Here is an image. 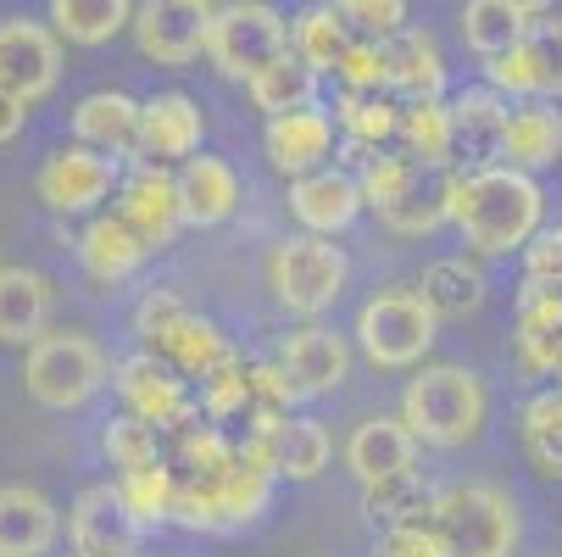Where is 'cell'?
Here are the masks:
<instances>
[{
  "label": "cell",
  "mask_w": 562,
  "mask_h": 557,
  "mask_svg": "<svg viewBox=\"0 0 562 557\" xmlns=\"http://www.w3.org/2000/svg\"><path fill=\"white\" fill-rule=\"evenodd\" d=\"M273 502V474L251 463L239 446H228L217 430H184L179 435V468H173V524L184 530H239L262 519Z\"/></svg>",
  "instance_id": "6da1fadb"
},
{
  "label": "cell",
  "mask_w": 562,
  "mask_h": 557,
  "mask_svg": "<svg viewBox=\"0 0 562 557\" xmlns=\"http://www.w3.org/2000/svg\"><path fill=\"white\" fill-rule=\"evenodd\" d=\"M357 212H362V190L340 168H312L290 179V218L301 223V234H324L329 241V234L357 223Z\"/></svg>",
  "instance_id": "d6986e66"
},
{
  "label": "cell",
  "mask_w": 562,
  "mask_h": 557,
  "mask_svg": "<svg viewBox=\"0 0 562 557\" xmlns=\"http://www.w3.org/2000/svg\"><path fill=\"white\" fill-rule=\"evenodd\" d=\"M67 541H72V557H134L139 552V524L128 519L117 486L78 491L67 513Z\"/></svg>",
  "instance_id": "2e32d148"
},
{
  "label": "cell",
  "mask_w": 562,
  "mask_h": 557,
  "mask_svg": "<svg viewBox=\"0 0 562 557\" xmlns=\"http://www.w3.org/2000/svg\"><path fill=\"white\" fill-rule=\"evenodd\" d=\"M346 279H351V263L335 241H324V234H290V241H279L273 257H268V290L295 318L329 312L340 301Z\"/></svg>",
  "instance_id": "52a82bcc"
},
{
  "label": "cell",
  "mask_w": 562,
  "mask_h": 557,
  "mask_svg": "<svg viewBox=\"0 0 562 557\" xmlns=\"http://www.w3.org/2000/svg\"><path fill=\"white\" fill-rule=\"evenodd\" d=\"M23 123H29V101H18V96L0 90V145L18 140V134H23Z\"/></svg>",
  "instance_id": "f5cc1de1"
},
{
  "label": "cell",
  "mask_w": 562,
  "mask_h": 557,
  "mask_svg": "<svg viewBox=\"0 0 562 557\" xmlns=\"http://www.w3.org/2000/svg\"><path fill=\"white\" fill-rule=\"evenodd\" d=\"M134 0H50V34L67 45H106L128 29Z\"/></svg>",
  "instance_id": "d6a6232c"
},
{
  "label": "cell",
  "mask_w": 562,
  "mask_h": 557,
  "mask_svg": "<svg viewBox=\"0 0 562 557\" xmlns=\"http://www.w3.org/2000/svg\"><path fill=\"white\" fill-rule=\"evenodd\" d=\"M101 446H106V457H112V468H117V474L162 463V441H156V430H150L145 419H134V413L112 419V424H106V435H101Z\"/></svg>",
  "instance_id": "ee69618b"
},
{
  "label": "cell",
  "mask_w": 562,
  "mask_h": 557,
  "mask_svg": "<svg viewBox=\"0 0 562 557\" xmlns=\"http://www.w3.org/2000/svg\"><path fill=\"white\" fill-rule=\"evenodd\" d=\"M279 368L290 379V390L301 396V402H312V396H329L346 385L351 374V346L329 330V324H306V330H290L284 346H279Z\"/></svg>",
  "instance_id": "e0dca14e"
},
{
  "label": "cell",
  "mask_w": 562,
  "mask_h": 557,
  "mask_svg": "<svg viewBox=\"0 0 562 557\" xmlns=\"http://www.w3.org/2000/svg\"><path fill=\"white\" fill-rule=\"evenodd\" d=\"M239 452H246L251 463H262L273 480H317V474L329 468L335 441H329V430L317 419H295L290 413L279 424H257Z\"/></svg>",
  "instance_id": "4fadbf2b"
},
{
  "label": "cell",
  "mask_w": 562,
  "mask_h": 557,
  "mask_svg": "<svg viewBox=\"0 0 562 557\" xmlns=\"http://www.w3.org/2000/svg\"><path fill=\"white\" fill-rule=\"evenodd\" d=\"M251 107L257 112H268V118H284V112H301V107H312V96H317V73L301 62V56H279L273 67H262L257 78H251Z\"/></svg>",
  "instance_id": "836d02e7"
},
{
  "label": "cell",
  "mask_w": 562,
  "mask_h": 557,
  "mask_svg": "<svg viewBox=\"0 0 562 557\" xmlns=\"http://www.w3.org/2000/svg\"><path fill=\"white\" fill-rule=\"evenodd\" d=\"M251 363H239L234 352L201 374V413L206 419H234V413H246V396H251Z\"/></svg>",
  "instance_id": "7bdbcfd3"
},
{
  "label": "cell",
  "mask_w": 562,
  "mask_h": 557,
  "mask_svg": "<svg viewBox=\"0 0 562 557\" xmlns=\"http://www.w3.org/2000/svg\"><path fill=\"white\" fill-rule=\"evenodd\" d=\"M413 174H418V163L413 156H368L362 163V174H357V190H362V207H373V212H384L401 190L413 185Z\"/></svg>",
  "instance_id": "7dc6e473"
},
{
  "label": "cell",
  "mask_w": 562,
  "mask_h": 557,
  "mask_svg": "<svg viewBox=\"0 0 562 557\" xmlns=\"http://www.w3.org/2000/svg\"><path fill=\"white\" fill-rule=\"evenodd\" d=\"M462 45L473 51V56H485V62H496L502 51H513L518 45V34H524V12H513L507 0H468L462 7Z\"/></svg>",
  "instance_id": "74e56055"
},
{
  "label": "cell",
  "mask_w": 562,
  "mask_h": 557,
  "mask_svg": "<svg viewBox=\"0 0 562 557\" xmlns=\"http://www.w3.org/2000/svg\"><path fill=\"white\" fill-rule=\"evenodd\" d=\"M56 290L40 268H0V346H34L50 335Z\"/></svg>",
  "instance_id": "cb8c5ba5"
},
{
  "label": "cell",
  "mask_w": 562,
  "mask_h": 557,
  "mask_svg": "<svg viewBox=\"0 0 562 557\" xmlns=\"http://www.w3.org/2000/svg\"><path fill=\"white\" fill-rule=\"evenodd\" d=\"M379 62H384V90L407 101H440L446 90V62H440V45L435 34L424 29H401L390 40H379Z\"/></svg>",
  "instance_id": "ffe728a7"
},
{
  "label": "cell",
  "mask_w": 562,
  "mask_h": 557,
  "mask_svg": "<svg viewBox=\"0 0 562 557\" xmlns=\"http://www.w3.org/2000/svg\"><path fill=\"white\" fill-rule=\"evenodd\" d=\"M540 185L518 168H473L451 179V223L479 257H507L513 246H529L540 234Z\"/></svg>",
  "instance_id": "7a4b0ae2"
},
{
  "label": "cell",
  "mask_w": 562,
  "mask_h": 557,
  "mask_svg": "<svg viewBox=\"0 0 562 557\" xmlns=\"http://www.w3.org/2000/svg\"><path fill=\"white\" fill-rule=\"evenodd\" d=\"M145 257H150L145 241H139V234H134L117 212L95 218L85 234H78V263H85V274L101 279V285H123L128 274H139Z\"/></svg>",
  "instance_id": "4dcf8cb0"
},
{
  "label": "cell",
  "mask_w": 562,
  "mask_h": 557,
  "mask_svg": "<svg viewBox=\"0 0 562 557\" xmlns=\"http://www.w3.org/2000/svg\"><path fill=\"white\" fill-rule=\"evenodd\" d=\"M507 7H513V12H524V18H535V12H546V7H551V0H507Z\"/></svg>",
  "instance_id": "db71d44e"
},
{
  "label": "cell",
  "mask_w": 562,
  "mask_h": 557,
  "mask_svg": "<svg viewBox=\"0 0 562 557\" xmlns=\"http://www.w3.org/2000/svg\"><path fill=\"white\" fill-rule=\"evenodd\" d=\"M518 357L529 374H562V296L540 285L518 290Z\"/></svg>",
  "instance_id": "f1b7e54d"
},
{
  "label": "cell",
  "mask_w": 562,
  "mask_h": 557,
  "mask_svg": "<svg viewBox=\"0 0 562 557\" xmlns=\"http://www.w3.org/2000/svg\"><path fill=\"white\" fill-rule=\"evenodd\" d=\"M201 134H206V118L201 107L184 96V90H168V96H150L139 101V156L145 163H173V156H195L201 151Z\"/></svg>",
  "instance_id": "44dd1931"
},
{
  "label": "cell",
  "mask_w": 562,
  "mask_h": 557,
  "mask_svg": "<svg viewBox=\"0 0 562 557\" xmlns=\"http://www.w3.org/2000/svg\"><path fill=\"white\" fill-rule=\"evenodd\" d=\"M335 18L346 23L351 40H390L407 29V0H335Z\"/></svg>",
  "instance_id": "f6af8a7d"
},
{
  "label": "cell",
  "mask_w": 562,
  "mask_h": 557,
  "mask_svg": "<svg viewBox=\"0 0 562 557\" xmlns=\"http://www.w3.org/2000/svg\"><path fill=\"white\" fill-rule=\"evenodd\" d=\"M246 379H251V396H246L251 430H257V424H279V419H290V408L301 402V396L290 390V379H284L279 363H251Z\"/></svg>",
  "instance_id": "bcb514c9"
},
{
  "label": "cell",
  "mask_w": 562,
  "mask_h": 557,
  "mask_svg": "<svg viewBox=\"0 0 562 557\" xmlns=\"http://www.w3.org/2000/svg\"><path fill=\"white\" fill-rule=\"evenodd\" d=\"M72 134H78V145H90L101 156H123V151L139 145V101L123 96V90H95V96L78 101Z\"/></svg>",
  "instance_id": "4316f807"
},
{
  "label": "cell",
  "mask_w": 562,
  "mask_h": 557,
  "mask_svg": "<svg viewBox=\"0 0 562 557\" xmlns=\"http://www.w3.org/2000/svg\"><path fill=\"white\" fill-rule=\"evenodd\" d=\"M61 535V513L34 486H0V557H45Z\"/></svg>",
  "instance_id": "603a6c76"
},
{
  "label": "cell",
  "mask_w": 562,
  "mask_h": 557,
  "mask_svg": "<svg viewBox=\"0 0 562 557\" xmlns=\"http://www.w3.org/2000/svg\"><path fill=\"white\" fill-rule=\"evenodd\" d=\"M156 357L173 363V368H179V374H190V379H201L206 368H217V363L228 357V341H223V330L212 324V318L184 312L179 324L168 330V341L156 346Z\"/></svg>",
  "instance_id": "d590c367"
},
{
  "label": "cell",
  "mask_w": 562,
  "mask_h": 557,
  "mask_svg": "<svg viewBox=\"0 0 562 557\" xmlns=\"http://www.w3.org/2000/svg\"><path fill=\"white\" fill-rule=\"evenodd\" d=\"M418 296L429 301L435 318H468V312L485 307V274L462 257H446V263H429Z\"/></svg>",
  "instance_id": "e575fe53"
},
{
  "label": "cell",
  "mask_w": 562,
  "mask_h": 557,
  "mask_svg": "<svg viewBox=\"0 0 562 557\" xmlns=\"http://www.w3.org/2000/svg\"><path fill=\"white\" fill-rule=\"evenodd\" d=\"M395 134L407 140V156L424 168H451V112L446 101H407Z\"/></svg>",
  "instance_id": "8d00e7d4"
},
{
  "label": "cell",
  "mask_w": 562,
  "mask_h": 557,
  "mask_svg": "<svg viewBox=\"0 0 562 557\" xmlns=\"http://www.w3.org/2000/svg\"><path fill=\"white\" fill-rule=\"evenodd\" d=\"M117 497L128 508V519L139 530H156L173 519V468L168 463H150V468H128L117 474Z\"/></svg>",
  "instance_id": "60d3db41"
},
{
  "label": "cell",
  "mask_w": 562,
  "mask_h": 557,
  "mask_svg": "<svg viewBox=\"0 0 562 557\" xmlns=\"http://www.w3.org/2000/svg\"><path fill=\"white\" fill-rule=\"evenodd\" d=\"M524 285H540L562 296V229H540L524 252Z\"/></svg>",
  "instance_id": "681fc988"
},
{
  "label": "cell",
  "mask_w": 562,
  "mask_h": 557,
  "mask_svg": "<svg viewBox=\"0 0 562 557\" xmlns=\"http://www.w3.org/2000/svg\"><path fill=\"white\" fill-rule=\"evenodd\" d=\"M201 7H212V0H201Z\"/></svg>",
  "instance_id": "9f6ffc18"
},
{
  "label": "cell",
  "mask_w": 562,
  "mask_h": 557,
  "mask_svg": "<svg viewBox=\"0 0 562 557\" xmlns=\"http://www.w3.org/2000/svg\"><path fill=\"white\" fill-rule=\"evenodd\" d=\"M413 463H418L413 430L401 424V419H384V413L362 419L351 430V441H346V468L357 474V486H373V480H384V474H401V468H413Z\"/></svg>",
  "instance_id": "d4e9b609"
},
{
  "label": "cell",
  "mask_w": 562,
  "mask_h": 557,
  "mask_svg": "<svg viewBox=\"0 0 562 557\" xmlns=\"http://www.w3.org/2000/svg\"><path fill=\"white\" fill-rule=\"evenodd\" d=\"M429 530L440 535L446 557H513L518 546V508L502 486L462 480L435 497Z\"/></svg>",
  "instance_id": "277c9868"
},
{
  "label": "cell",
  "mask_w": 562,
  "mask_h": 557,
  "mask_svg": "<svg viewBox=\"0 0 562 557\" xmlns=\"http://www.w3.org/2000/svg\"><path fill=\"white\" fill-rule=\"evenodd\" d=\"M373 557H446V546L429 524H395L373 541Z\"/></svg>",
  "instance_id": "816d5d0a"
},
{
  "label": "cell",
  "mask_w": 562,
  "mask_h": 557,
  "mask_svg": "<svg viewBox=\"0 0 562 557\" xmlns=\"http://www.w3.org/2000/svg\"><path fill=\"white\" fill-rule=\"evenodd\" d=\"M112 185H117V156H101L90 145H61L40 168V201L50 212H90L95 201L112 196Z\"/></svg>",
  "instance_id": "5bb4252c"
},
{
  "label": "cell",
  "mask_w": 562,
  "mask_h": 557,
  "mask_svg": "<svg viewBox=\"0 0 562 557\" xmlns=\"http://www.w3.org/2000/svg\"><path fill=\"white\" fill-rule=\"evenodd\" d=\"M284 51H290V23L268 0H228V7L206 18V56L234 85H251Z\"/></svg>",
  "instance_id": "8992f818"
},
{
  "label": "cell",
  "mask_w": 562,
  "mask_h": 557,
  "mask_svg": "<svg viewBox=\"0 0 562 557\" xmlns=\"http://www.w3.org/2000/svg\"><path fill=\"white\" fill-rule=\"evenodd\" d=\"M485 408H491L485 379L457 363H435L401 390V424L413 430L418 446H440V452L468 446L485 424Z\"/></svg>",
  "instance_id": "3957f363"
},
{
  "label": "cell",
  "mask_w": 562,
  "mask_h": 557,
  "mask_svg": "<svg viewBox=\"0 0 562 557\" xmlns=\"http://www.w3.org/2000/svg\"><path fill=\"white\" fill-rule=\"evenodd\" d=\"M23 385L40 408L50 413H72L85 408L101 385H112V357L90 341V335H40L23 357Z\"/></svg>",
  "instance_id": "5b68a950"
},
{
  "label": "cell",
  "mask_w": 562,
  "mask_h": 557,
  "mask_svg": "<svg viewBox=\"0 0 562 557\" xmlns=\"http://www.w3.org/2000/svg\"><path fill=\"white\" fill-rule=\"evenodd\" d=\"M346 45H351V34L335 18V7H306L290 23V56H301L312 73H335L340 56H346Z\"/></svg>",
  "instance_id": "f35d334b"
},
{
  "label": "cell",
  "mask_w": 562,
  "mask_h": 557,
  "mask_svg": "<svg viewBox=\"0 0 562 557\" xmlns=\"http://www.w3.org/2000/svg\"><path fill=\"white\" fill-rule=\"evenodd\" d=\"M329 145H335V123L317 112V107L268 118V163H273L284 179H301V174H312V168H324Z\"/></svg>",
  "instance_id": "484cf974"
},
{
  "label": "cell",
  "mask_w": 562,
  "mask_h": 557,
  "mask_svg": "<svg viewBox=\"0 0 562 557\" xmlns=\"http://www.w3.org/2000/svg\"><path fill=\"white\" fill-rule=\"evenodd\" d=\"M173 185H179V218L190 229H217L239 207V174L223 163V156H184Z\"/></svg>",
  "instance_id": "7402d4cb"
},
{
  "label": "cell",
  "mask_w": 562,
  "mask_h": 557,
  "mask_svg": "<svg viewBox=\"0 0 562 557\" xmlns=\"http://www.w3.org/2000/svg\"><path fill=\"white\" fill-rule=\"evenodd\" d=\"M56 85H61V40L29 18L0 23V90L34 107Z\"/></svg>",
  "instance_id": "8fae6325"
},
{
  "label": "cell",
  "mask_w": 562,
  "mask_h": 557,
  "mask_svg": "<svg viewBox=\"0 0 562 557\" xmlns=\"http://www.w3.org/2000/svg\"><path fill=\"white\" fill-rule=\"evenodd\" d=\"M524 457L535 463V474L562 480V390H540L524 408Z\"/></svg>",
  "instance_id": "ab89813d"
},
{
  "label": "cell",
  "mask_w": 562,
  "mask_h": 557,
  "mask_svg": "<svg viewBox=\"0 0 562 557\" xmlns=\"http://www.w3.org/2000/svg\"><path fill=\"white\" fill-rule=\"evenodd\" d=\"M206 18H212V7H201V0H139L128 29H134V45L145 62L184 67L206 51Z\"/></svg>",
  "instance_id": "30bf717a"
},
{
  "label": "cell",
  "mask_w": 562,
  "mask_h": 557,
  "mask_svg": "<svg viewBox=\"0 0 562 557\" xmlns=\"http://www.w3.org/2000/svg\"><path fill=\"white\" fill-rule=\"evenodd\" d=\"M117 218L145 241V252H162L179 241V185L162 163H139L128 179H123V201H117Z\"/></svg>",
  "instance_id": "9a60e30c"
},
{
  "label": "cell",
  "mask_w": 562,
  "mask_h": 557,
  "mask_svg": "<svg viewBox=\"0 0 562 557\" xmlns=\"http://www.w3.org/2000/svg\"><path fill=\"white\" fill-rule=\"evenodd\" d=\"M117 379V396H123V408L134 419H145L150 430H190L195 424V402H190V390H184V374L173 363H162L156 352H134L112 368Z\"/></svg>",
  "instance_id": "9c48e42d"
},
{
  "label": "cell",
  "mask_w": 562,
  "mask_h": 557,
  "mask_svg": "<svg viewBox=\"0 0 562 557\" xmlns=\"http://www.w3.org/2000/svg\"><path fill=\"white\" fill-rule=\"evenodd\" d=\"M435 497H440L435 480H424L418 468H401V474H384V480L362 486V513L373 524H384V530H395V524H429Z\"/></svg>",
  "instance_id": "1f68e13d"
},
{
  "label": "cell",
  "mask_w": 562,
  "mask_h": 557,
  "mask_svg": "<svg viewBox=\"0 0 562 557\" xmlns=\"http://www.w3.org/2000/svg\"><path fill=\"white\" fill-rule=\"evenodd\" d=\"M335 78L346 90H384V62H379V45L373 40H351L346 45V56H340V67H335Z\"/></svg>",
  "instance_id": "f907efd6"
},
{
  "label": "cell",
  "mask_w": 562,
  "mask_h": 557,
  "mask_svg": "<svg viewBox=\"0 0 562 557\" xmlns=\"http://www.w3.org/2000/svg\"><path fill=\"white\" fill-rule=\"evenodd\" d=\"M435 330H440V318L407 285L379 290L357 312V341H362L373 368H413V363H424V352L435 346Z\"/></svg>",
  "instance_id": "ba28073f"
},
{
  "label": "cell",
  "mask_w": 562,
  "mask_h": 557,
  "mask_svg": "<svg viewBox=\"0 0 562 557\" xmlns=\"http://www.w3.org/2000/svg\"><path fill=\"white\" fill-rule=\"evenodd\" d=\"M451 163H468L473 168H496L502 163V129H507V96L502 90H462L451 107Z\"/></svg>",
  "instance_id": "ac0fdd59"
},
{
  "label": "cell",
  "mask_w": 562,
  "mask_h": 557,
  "mask_svg": "<svg viewBox=\"0 0 562 557\" xmlns=\"http://www.w3.org/2000/svg\"><path fill=\"white\" fill-rule=\"evenodd\" d=\"M340 123H346V134L351 140H362V145H384L390 134H395V123H401V101L390 96V90H340Z\"/></svg>",
  "instance_id": "b9f144b4"
},
{
  "label": "cell",
  "mask_w": 562,
  "mask_h": 557,
  "mask_svg": "<svg viewBox=\"0 0 562 557\" xmlns=\"http://www.w3.org/2000/svg\"><path fill=\"white\" fill-rule=\"evenodd\" d=\"M502 156L518 168V174H540L562 156V112L551 101H529L518 112H507V129H502Z\"/></svg>",
  "instance_id": "f546056e"
},
{
  "label": "cell",
  "mask_w": 562,
  "mask_h": 557,
  "mask_svg": "<svg viewBox=\"0 0 562 557\" xmlns=\"http://www.w3.org/2000/svg\"><path fill=\"white\" fill-rule=\"evenodd\" d=\"M0 268H7V257H0Z\"/></svg>",
  "instance_id": "11a10c76"
},
{
  "label": "cell",
  "mask_w": 562,
  "mask_h": 557,
  "mask_svg": "<svg viewBox=\"0 0 562 557\" xmlns=\"http://www.w3.org/2000/svg\"><path fill=\"white\" fill-rule=\"evenodd\" d=\"M491 90L502 96H562V18L524 23L518 45L491 62Z\"/></svg>",
  "instance_id": "7c38bea8"
},
{
  "label": "cell",
  "mask_w": 562,
  "mask_h": 557,
  "mask_svg": "<svg viewBox=\"0 0 562 557\" xmlns=\"http://www.w3.org/2000/svg\"><path fill=\"white\" fill-rule=\"evenodd\" d=\"M184 312H190V307H184V296H179V290H145V301L134 307V335L156 352Z\"/></svg>",
  "instance_id": "c3c4849f"
},
{
  "label": "cell",
  "mask_w": 562,
  "mask_h": 557,
  "mask_svg": "<svg viewBox=\"0 0 562 557\" xmlns=\"http://www.w3.org/2000/svg\"><path fill=\"white\" fill-rule=\"evenodd\" d=\"M451 179H457V168H424L418 163L413 185L379 212V223L390 234H435L440 223H451Z\"/></svg>",
  "instance_id": "83f0119b"
}]
</instances>
